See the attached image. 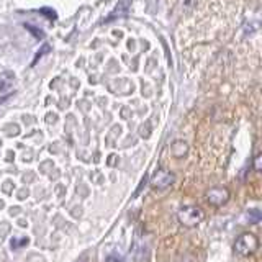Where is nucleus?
<instances>
[{"instance_id":"obj_1","label":"nucleus","mask_w":262,"mask_h":262,"mask_svg":"<svg viewBox=\"0 0 262 262\" xmlns=\"http://www.w3.org/2000/svg\"><path fill=\"white\" fill-rule=\"evenodd\" d=\"M177 220L180 225H184L187 228H195L205 220V211L200 207L188 205V207H182L177 211Z\"/></svg>"},{"instance_id":"obj_6","label":"nucleus","mask_w":262,"mask_h":262,"mask_svg":"<svg viewBox=\"0 0 262 262\" xmlns=\"http://www.w3.org/2000/svg\"><path fill=\"white\" fill-rule=\"evenodd\" d=\"M13 80H15V74L10 71H5L0 74V92H5L12 85H13Z\"/></svg>"},{"instance_id":"obj_9","label":"nucleus","mask_w":262,"mask_h":262,"mask_svg":"<svg viewBox=\"0 0 262 262\" xmlns=\"http://www.w3.org/2000/svg\"><path fill=\"white\" fill-rule=\"evenodd\" d=\"M25 28L30 30V31L33 33V35H36L38 38H45V33H43V31H39V30H36V28H33L31 25H25Z\"/></svg>"},{"instance_id":"obj_5","label":"nucleus","mask_w":262,"mask_h":262,"mask_svg":"<svg viewBox=\"0 0 262 262\" xmlns=\"http://www.w3.org/2000/svg\"><path fill=\"white\" fill-rule=\"evenodd\" d=\"M187 152H188V144L182 141V139H177V141L170 144V154L174 156L176 159H182L184 156H187Z\"/></svg>"},{"instance_id":"obj_7","label":"nucleus","mask_w":262,"mask_h":262,"mask_svg":"<svg viewBox=\"0 0 262 262\" xmlns=\"http://www.w3.org/2000/svg\"><path fill=\"white\" fill-rule=\"evenodd\" d=\"M260 218H262V213H260L259 210H249V211H248V215H246V220H248L249 223H252V225L259 223Z\"/></svg>"},{"instance_id":"obj_3","label":"nucleus","mask_w":262,"mask_h":262,"mask_svg":"<svg viewBox=\"0 0 262 262\" xmlns=\"http://www.w3.org/2000/svg\"><path fill=\"white\" fill-rule=\"evenodd\" d=\"M174 182H176L174 172H170L164 167H159L151 177V187L154 188V190H164V188L170 187Z\"/></svg>"},{"instance_id":"obj_4","label":"nucleus","mask_w":262,"mask_h":262,"mask_svg":"<svg viewBox=\"0 0 262 262\" xmlns=\"http://www.w3.org/2000/svg\"><path fill=\"white\" fill-rule=\"evenodd\" d=\"M229 200V190L226 187H211L207 192V202L213 207H221Z\"/></svg>"},{"instance_id":"obj_8","label":"nucleus","mask_w":262,"mask_h":262,"mask_svg":"<svg viewBox=\"0 0 262 262\" xmlns=\"http://www.w3.org/2000/svg\"><path fill=\"white\" fill-rule=\"evenodd\" d=\"M254 169H256L257 172L262 170V154H257L256 158H254Z\"/></svg>"},{"instance_id":"obj_10","label":"nucleus","mask_w":262,"mask_h":262,"mask_svg":"<svg viewBox=\"0 0 262 262\" xmlns=\"http://www.w3.org/2000/svg\"><path fill=\"white\" fill-rule=\"evenodd\" d=\"M41 12H45V15L48 16V18L56 20V12H54V10H51V8H41Z\"/></svg>"},{"instance_id":"obj_2","label":"nucleus","mask_w":262,"mask_h":262,"mask_svg":"<svg viewBox=\"0 0 262 262\" xmlns=\"http://www.w3.org/2000/svg\"><path fill=\"white\" fill-rule=\"evenodd\" d=\"M257 249H259V239L256 234L243 233L237 236V239L234 243V251L239 256H252Z\"/></svg>"}]
</instances>
